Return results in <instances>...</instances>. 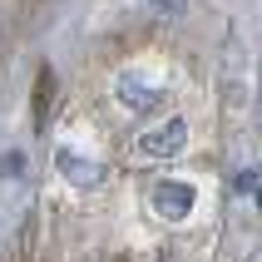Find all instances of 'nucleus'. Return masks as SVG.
Returning a JSON list of instances; mask_svg holds the SVG:
<instances>
[{
	"label": "nucleus",
	"instance_id": "f257e3e1",
	"mask_svg": "<svg viewBox=\"0 0 262 262\" xmlns=\"http://www.w3.org/2000/svg\"><path fill=\"white\" fill-rule=\"evenodd\" d=\"M183 144H188V124L183 119H168V124L148 129L139 139V154H148V159H173V154H183Z\"/></svg>",
	"mask_w": 262,
	"mask_h": 262
},
{
	"label": "nucleus",
	"instance_id": "f03ea898",
	"mask_svg": "<svg viewBox=\"0 0 262 262\" xmlns=\"http://www.w3.org/2000/svg\"><path fill=\"white\" fill-rule=\"evenodd\" d=\"M154 208H159L163 218H188L193 213V183H183V178L154 183Z\"/></svg>",
	"mask_w": 262,
	"mask_h": 262
},
{
	"label": "nucleus",
	"instance_id": "7ed1b4c3",
	"mask_svg": "<svg viewBox=\"0 0 262 262\" xmlns=\"http://www.w3.org/2000/svg\"><path fill=\"white\" fill-rule=\"evenodd\" d=\"M59 168H64V173H70L79 188H94V183L104 178V168H99V163H84L79 154H74V148H59Z\"/></svg>",
	"mask_w": 262,
	"mask_h": 262
},
{
	"label": "nucleus",
	"instance_id": "20e7f679",
	"mask_svg": "<svg viewBox=\"0 0 262 262\" xmlns=\"http://www.w3.org/2000/svg\"><path fill=\"white\" fill-rule=\"evenodd\" d=\"M119 99L129 104V114H144V109L159 104V89H144L139 79H119Z\"/></svg>",
	"mask_w": 262,
	"mask_h": 262
},
{
	"label": "nucleus",
	"instance_id": "39448f33",
	"mask_svg": "<svg viewBox=\"0 0 262 262\" xmlns=\"http://www.w3.org/2000/svg\"><path fill=\"white\" fill-rule=\"evenodd\" d=\"M50 99H55V70H40V79H35V129H45Z\"/></svg>",
	"mask_w": 262,
	"mask_h": 262
},
{
	"label": "nucleus",
	"instance_id": "423d86ee",
	"mask_svg": "<svg viewBox=\"0 0 262 262\" xmlns=\"http://www.w3.org/2000/svg\"><path fill=\"white\" fill-rule=\"evenodd\" d=\"M154 5H159V10H168V15H178V10H183V0H154Z\"/></svg>",
	"mask_w": 262,
	"mask_h": 262
},
{
	"label": "nucleus",
	"instance_id": "0eeeda50",
	"mask_svg": "<svg viewBox=\"0 0 262 262\" xmlns=\"http://www.w3.org/2000/svg\"><path fill=\"white\" fill-rule=\"evenodd\" d=\"M252 198H257V208H262V183H257V193H252Z\"/></svg>",
	"mask_w": 262,
	"mask_h": 262
}]
</instances>
